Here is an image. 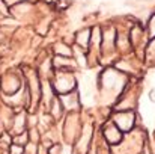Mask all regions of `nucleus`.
Returning a JSON list of instances; mask_svg holds the SVG:
<instances>
[{
	"mask_svg": "<svg viewBox=\"0 0 155 154\" xmlns=\"http://www.w3.org/2000/svg\"><path fill=\"white\" fill-rule=\"evenodd\" d=\"M75 88V79L74 74L69 71H59L56 74L54 83H53V91H56L57 94H68L71 91H74Z\"/></svg>",
	"mask_w": 155,
	"mask_h": 154,
	"instance_id": "nucleus-1",
	"label": "nucleus"
},
{
	"mask_svg": "<svg viewBox=\"0 0 155 154\" xmlns=\"http://www.w3.org/2000/svg\"><path fill=\"white\" fill-rule=\"evenodd\" d=\"M116 127L119 130H130L134 124V115L130 112V110H125V112H119L116 115Z\"/></svg>",
	"mask_w": 155,
	"mask_h": 154,
	"instance_id": "nucleus-2",
	"label": "nucleus"
},
{
	"mask_svg": "<svg viewBox=\"0 0 155 154\" xmlns=\"http://www.w3.org/2000/svg\"><path fill=\"white\" fill-rule=\"evenodd\" d=\"M75 43H77V46H80L81 49L87 47L89 43H91V30H87V29L78 30V32L75 33Z\"/></svg>",
	"mask_w": 155,
	"mask_h": 154,
	"instance_id": "nucleus-3",
	"label": "nucleus"
},
{
	"mask_svg": "<svg viewBox=\"0 0 155 154\" xmlns=\"http://www.w3.org/2000/svg\"><path fill=\"white\" fill-rule=\"evenodd\" d=\"M54 67L59 68L60 71H68L69 68H72L75 65L74 60H69V57H63V56H57L54 60H53Z\"/></svg>",
	"mask_w": 155,
	"mask_h": 154,
	"instance_id": "nucleus-4",
	"label": "nucleus"
},
{
	"mask_svg": "<svg viewBox=\"0 0 155 154\" xmlns=\"http://www.w3.org/2000/svg\"><path fill=\"white\" fill-rule=\"evenodd\" d=\"M105 136H107V139L110 141V142H119L120 141V130L117 128V127H114V125H108L107 128H105Z\"/></svg>",
	"mask_w": 155,
	"mask_h": 154,
	"instance_id": "nucleus-5",
	"label": "nucleus"
},
{
	"mask_svg": "<svg viewBox=\"0 0 155 154\" xmlns=\"http://www.w3.org/2000/svg\"><path fill=\"white\" fill-rule=\"evenodd\" d=\"M54 51H56L57 56H63V57L72 56V49H71L69 46L63 44V43H57V44L54 46Z\"/></svg>",
	"mask_w": 155,
	"mask_h": 154,
	"instance_id": "nucleus-6",
	"label": "nucleus"
},
{
	"mask_svg": "<svg viewBox=\"0 0 155 154\" xmlns=\"http://www.w3.org/2000/svg\"><path fill=\"white\" fill-rule=\"evenodd\" d=\"M149 98H151V101L155 103V89H152V91L149 92Z\"/></svg>",
	"mask_w": 155,
	"mask_h": 154,
	"instance_id": "nucleus-7",
	"label": "nucleus"
}]
</instances>
